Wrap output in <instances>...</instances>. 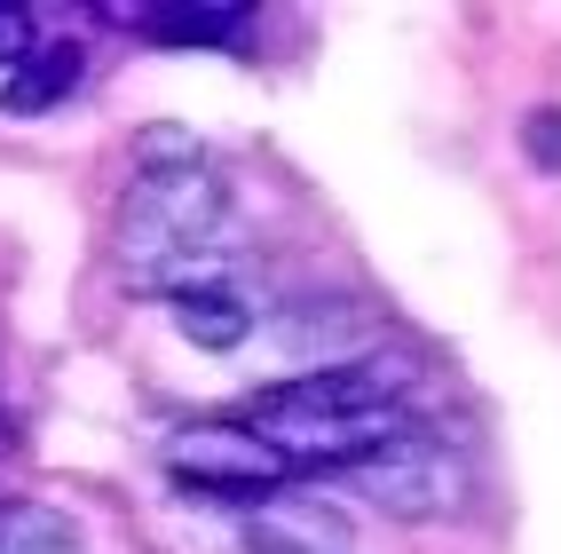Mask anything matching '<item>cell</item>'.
Listing matches in <instances>:
<instances>
[{
	"label": "cell",
	"mask_w": 561,
	"mask_h": 554,
	"mask_svg": "<svg viewBox=\"0 0 561 554\" xmlns=\"http://www.w3.org/2000/svg\"><path fill=\"white\" fill-rule=\"evenodd\" d=\"M230 230V182L214 167L191 174H135L127 191V222H119V278L127 293H151L174 262H198L214 253V238Z\"/></svg>",
	"instance_id": "obj_1"
},
{
	"label": "cell",
	"mask_w": 561,
	"mask_h": 554,
	"mask_svg": "<svg viewBox=\"0 0 561 554\" xmlns=\"http://www.w3.org/2000/svg\"><path fill=\"white\" fill-rule=\"evenodd\" d=\"M348 484H356V499H371L380 515H396V523H443V515L467 507L474 475H467V460L451 443L403 436L388 452H371L364 467H348Z\"/></svg>",
	"instance_id": "obj_2"
},
{
	"label": "cell",
	"mask_w": 561,
	"mask_h": 554,
	"mask_svg": "<svg viewBox=\"0 0 561 554\" xmlns=\"http://www.w3.org/2000/svg\"><path fill=\"white\" fill-rule=\"evenodd\" d=\"M167 467L198 491H277L285 452L270 436H253L245 420H191L167 436Z\"/></svg>",
	"instance_id": "obj_3"
},
{
	"label": "cell",
	"mask_w": 561,
	"mask_h": 554,
	"mask_svg": "<svg viewBox=\"0 0 561 554\" xmlns=\"http://www.w3.org/2000/svg\"><path fill=\"white\" fill-rule=\"evenodd\" d=\"M380 341H388V325H380L371 302H356V293H309V302L277 309V349L301 357L309 373H348V364H364Z\"/></svg>",
	"instance_id": "obj_4"
},
{
	"label": "cell",
	"mask_w": 561,
	"mask_h": 554,
	"mask_svg": "<svg viewBox=\"0 0 561 554\" xmlns=\"http://www.w3.org/2000/svg\"><path fill=\"white\" fill-rule=\"evenodd\" d=\"M103 16L151 32V41H167V48H238L253 32L245 0H111Z\"/></svg>",
	"instance_id": "obj_5"
},
{
	"label": "cell",
	"mask_w": 561,
	"mask_h": 554,
	"mask_svg": "<svg viewBox=\"0 0 561 554\" xmlns=\"http://www.w3.org/2000/svg\"><path fill=\"white\" fill-rule=\"evenodd\" d=\"M253 554H356V523L332 499L277 491L253 523Z\"/></svg>",
	"instance_id": "obj_6"
},
{
	"label": "cell",
	"mask_w": 561,
	"mask_h": 554,
	"mask_svg": "<svg viewBox=\"0 0 561 554\" xmlns=\"http://www.w3.org/2000/svg\"><path fill=\"white\" fill-rule=\"evenodd\" d=\"M80 71H88L80 41H32V56L9 71L0 103H9L16 120H41V111H56V103H71V95H80Z\"/></svg>",
	"instance_id": "obj_7"
},
{
	"label": "cell",
	"mask_w": 561,
	"mask_h": 554,
	"mask_svg": "<svg viewBox=\"0 0 561 554\" xmlns=\"http://www.w3.org/2000/svg\"><path fill=\"white\" fill-rule=\"evenodd\" d=\"M174 325H182V341H198L214 357H230L245 332H253V309H245V293L238 285H198V293H182V302H167Z\"/></svg>",
	"instance_id": "obj_8"
},
{
	"label": "cell",
	"mask_w": 561,
	"mask_h": 554,
	"mask_svg": "<svg viewBox=\"0 0 561 554\" xmlns=\"http://www.w3.org/2000/svg\"><path fill=\"white\" fill-rule=\"evenodd\" d=\"M0 554H80V523L64 507H0Z\"/></svg>",
	"instance_id": "obj_9"
},
{
	"label": "cell",
	"mask_w": 561,
	"mask_h": 554,
	"mask_svg": "<svg viewBox=\"0 0 561 554\" xmlns=\"http://www.w3.org/2000/svg\"><path fill=\"white\" fill-rule=\"evenodd\" d=\"M191 167H206V143L191 127L151 120V127L135 135V174H191Z\"/></svg>",
	"instance_id": "obj_10"
},
{
	"label": "cell",
	"mask_w": 561,
	"mask_h": 554,
	"mask_svg": "<svg viewBox=\"0 0 561 554\" xmlns=\"http://www.w3.org/2000/svg\"><path fill=\"white\" fill-rule=\"evenodd\" d=\"M522 159L538 174H561V103H538L530 120H522Z\"/></svg>",
	"instance_id": "obj_11"
},
{
	"label": "cell",
	"mask_w": 561,
	"mask_h": 554,
	"mask_svg": "<svg viewBox=\"0 0 561 554\" xmlns=\"http://www.w3.org/2000/svg\"><path fill=\"white\" fill-rule=\"evenodd\" d=\"M24 56H32V9L0 0V71H16Z\"/></svg>",
	"instance_id": "obj_12"
}]
</instances>
